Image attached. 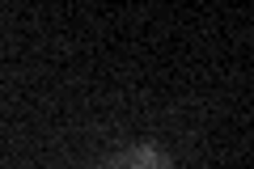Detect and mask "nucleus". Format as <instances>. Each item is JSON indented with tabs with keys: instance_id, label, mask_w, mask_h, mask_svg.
I'll use <instances>...</instances> for the list:
<instances>
[{
	"instance_id": "nucleus-1",
	"label": "nucleus",
	"mask_w": 254,
	"mask_h": 169,
	"mask_svg": "<svg viewBox=\"0 0 254 169\" xmlns=\"http://www.w3.org/2000/svg\"><path fill=\"white\" fill-rule=\"evenodd\" d=\"M106 169H174L157 148H123Z\"/></svg>"
}]
</instances>
